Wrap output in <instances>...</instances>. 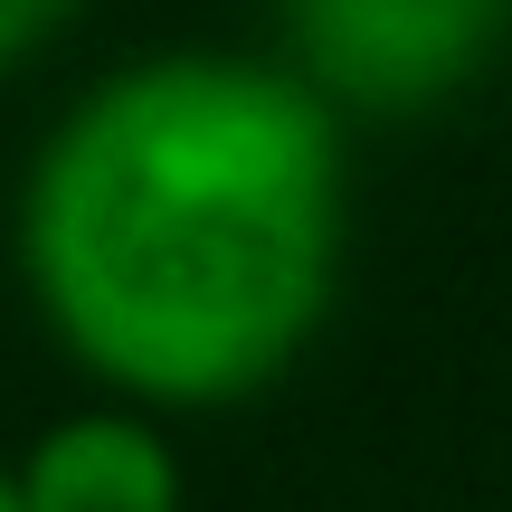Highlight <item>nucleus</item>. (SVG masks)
<instances>
[{
  "label": "nucleus",
  "mask_w": 512,
  "mask_h": 512,
  "mask_svg": "<svg viewBox=\"0 0 512 512\" xmlns=\"http://www.w3.org/2000/svg\"><path fill=\"white\" fill-rule=\"evenodd\" d=\"M10 266L95 399L162 427L247 408L342 304L351 124L275 48L124 57L38 133Z\"/></svg>",
  "instance_id": "f257e3e1"
},
{
  "label": "nucleus",
  "mask_w": 512,
  "mask_h": 512,
  "mask_svg": "<svg viewBox=\"0 0 512 512\" xmlns=\"http://www.w3.org/2000/svg\"><path fill=\"white\" fill-rule=\"evenodd\" d=\"M512 48V0H275V57L342 124H418Z\"/></svg>",
  "instance_id": "f03ea898"
},
{
  "label": "nucleus",
  "mask_w": 512,
  "mask_h": 512,
  "mask_svg": "<svg viewBox=\"0 0 512 512\" xmlns=\"http://www.w3.org/2000/svg\"><path fill=\"white\" fill-rule=\"evenodd\" d=\"M19 512H190V465L162 418L86 399L10 456Z\"/></svg>",
  "instance_id": "7ed1b4c3"
},
{
  "label": "nucleus",
  "mask_w": 512,
  "mask_h": 512,
  "mask_svg": "<svg viewBox=\"0 0 512 512\" xmlns=\"http://www.w3.org/2000/svg\"><path fill=\"white\" fill-rule=\"evenodd\" d=\"M76 10H86V0H0V76H19Z\"/></svg>",
  "instance_id": "20e7f679"
},
{
  "label": "nucleus",
  "mask_w": 512,
  "mask_h": 512,
  "mask_svg": "<svg viewBox=\"0 0 512 512\" xmlns=\"http://www.w3.org/2000/svg\"><path fill=\"white\" fill-rule=\"evenodd\" d=\"M0 512H19V484H10V456H0Z\"/></svg>",
  "instance_id": "39448f33"
}]
</instances>
